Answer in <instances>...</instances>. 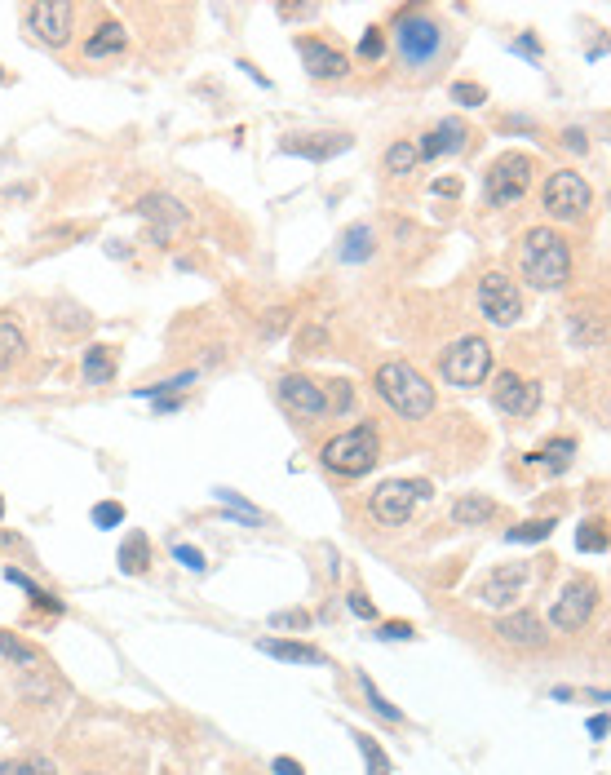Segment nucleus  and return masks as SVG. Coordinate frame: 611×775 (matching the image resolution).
<instances>
[{"instance_id": "nucleus-30", "label": "nucleus", "mask_w": 611, "mask_h": 775, "mask_svg": "<svg viewBox=\"0 0 611 775\" xmlns=\"http://www.w3.org/2000/svg\"><path fill=\"white\" fill-rule=\"evenodd\" d=\"M217 501L226 505V510H231V519H240L244 527H262L266 519H262V510H257V505H248L240 492H231V488H217Z\"/></svg>"}, {"instance_id": "nucleus-43", "label": "nucleus", "mask_w": 611, "mask_h": 775, "mask_svg": "<svg viewBox=\"0 0 611 775\" xmlns=\"http://www.w3.org/2000/svg\"><path fill=\"white\" fill-rule=\"evenodd\" d=\"M346 607H350V612H355L359 620H377V607H372V598L359 594V589H355V594H346Z\"/></svg>"}, {"instance_id": "nucleus-6", "label": "nucleus", "mask_w": 611, "mask_h": 775, "mask_svg": "<svg viewBox=\"0 0 611 775\" xmlns=\"http://www.w3.org/2000/svg\"><path fill=\"white\" fill-rule=\"evenodd\" d=\"M532 169H536L532 155H523V151H510V155H501V160H492V169L483 173V195H488V204H496V209L519 204L527 182H532Z\"/></svg>"}, {"instance_id": "nucleus-3", "label": "nucleus", "mask_w": 611, "mask_h": 775, "mask_svg": "<svg viewBox=\"0 0 611 775\" xmlns=\"http://www.w3.org/2000/svg\"><path fill=\"white\" fill-rule=\"evenodd\" d=\"M377 457H381V439L372 426H355V430L337 434V439H328L324 448H319V461L333 474H346V479L368 474L372 465H377Z\"/></svg>"}, {"instance_id": "nucleus-47", "label": "nucleus", "mask_w": 611, "mask_h": 775, "mask_svg": "<svg viewBox=\"0 0 611 775\" xmlns=\"http://www.w3.org/2000/svg\"><path fill=\"white\" fill-rule=\"evenodd\" d=\"M271 771L275 775H306V767H302V762H293V758H275Z\"/></svg>"}, {"instance_id": "nucleus-13", "label": "nucleus", "mask_w": 611, "mask_h": 775, "mask_svg": "<svg viewBox=\"0 0 611 775\" xmlns=\"http://www.w3.org/2000/svg\"><path fill=\"white\" fill-rule=\"evenodd\" d=\"M527 576H532V567H527V563H501V567H492L479 585H474V598L488 603V607H510L514 598L523 594Z\"/></svg>"}, {"instance_id": "nucleus-52", "label": "nucleus", "mask_w": 611, "mask_h": 775, "mask_svg": "<svg viewBox=\"0 0 611 775\" xmlns=\"http://www.w3.org/2000/svg\"><path fill=\"white\" fill-rule=\"evenodd\" d=\"M182 408V395H169V399H155V412H178Z\"/></svg>"}, {"instance_id": "nucleus-53", "label": "nucleus", "mask_w": 611, "mask_h": 775, "mask_svg": "<svg viewBox=\"0 0 611 775\" xmlns=\"http://www.w3.org/2000/svg\"><path fill=\"white\" fill-rule=\"evenodd\" d=\"M0 519H5V501H0Z\"/></svg>"}, {"instance_id": "nucleus-12", "label": "nucleus", "mask_w": 611, "mask_h": 775, "mask_svg": "<svg viewBox=\"0 0 611 775\" xmlns=\"http://www.w3.org/2000/svg\"><path fill=\"white\" fill-rule=\"evenodd\" d=\"M279 403H284L297 421H319V417H328V408H333L328 395H324V386H315V381L302 377V372H284V377H279Z\"/></svg>"}, {"instance_id": "nucleus-24", "label": "nucleus", "mask_w": 611, "mask_h": 775, "mask_svg": "<svg viewBox=\"0 0 611 775\" xmlns=\"http://www.w3.org/2000/svg\"><path fill=\"white\" fill-rule=\"evenodd\" d=\"M142 217H151V222H160L164 231H173V226H186V209L173 195H147V200L138 204Z\"/></svg>"}, {"instance_id": "nucleus-25", "label": "nucleus", "mask_w": 611, "mask_h": 775, "mask_svg": "<svg viewBox=\"0 0 611 775\" xmlns=\"http://www.w3.org/2000/svg\"><path fill=\"white\" fill-rule=\"evenodd\" d=\"M80 377H85L89 386H107V381L116 377V355H111V346H89L85 359H80Z\"/></svg>"}, {"instance_id": "nucleus-14", "label": "nucleus", "mask_w": 611, "mask_h": 775, "mask_svg": "<svg viewBox=\"0 0 611 775\" xmlns=\"http://www.w3.org/2000/svg\"><path fill=\"white\" fill-rule=\"evenodd\" d=\"M492 403L510 417H532L541 408V381L532 377H519V372H501L492 386Z\"/></svg>"}, {"instance_id": "nucleus-32", "label": "nucleus", "mask_w": 611, "mask_h": 775, "mask_svg": "<svg viewBox=\"0 0 611 775\" xmlns=\"http://www.w3.org/2000/svg\"><path fill=\"white\" fill-rule=\"evenodd\" d=\"M550 532H554V519H527L519 527H510V541L514 545H536V541H550Z\"/></svg>"}, {"instance_id": "nucleus-49", "label": "nucleus", "mask_w": 611, "mask_h": 775, "mask_svg": "<svg viewBox=\"0 0 611 775\" xmlns=\"http://www.w3.org/2000/svg\"><path fill=\"white\" fill-rule=\"evenodd\" d=\"M514 54L536 58V54H541V45H536V36H519V40H514Z\"/></svg>"}, {"instance_id": "nucleus-50", "label": "nucleus", "mask_w": 611, "mask_h": 775, "mask_svg": "<svg viewBox=\"0 0 611 775\" xmlns=\"http://www.w3.org/2000/svg\"><path fill=\"white\" fill-rule=\"evenodd\" d=\"M563 142H567L572 151H585V147H589V138H585L581 129H567V133H563Z\"/></svg>"}, {"instance_id": "nucleus-34", "label": "nucleus", "mask_w": 611, "mask_h": 775, "mask_svg": "<svg viewBox=\"0 0 611 775\" xmlns=\"http://www.w3.org/2000/svg\"><path fill=\"white\" fill-rule=\"evenodd\" d=\"M191 386H195V372H178V377L160 381V386H142L138 395L142 399H169V395H182V390H191Z\"/></svg>"}, {"instance_id": "nucleus-39", "label": "nucleus", "mask_w": 611, "mask_h": 775, "mask_svg": "<svg viewBox=\"0 0 611 775\" xmlns=\"http://www.w3.org/2000/svg\"><path fill=\"white\" fill-rule=\"evenodd\" d=\"M381 54H386V36H381V27H368L364 36H359V58H364V62H377Z\"/></svg>"}, {"instance_id": "nucleus-37", "label": "nucleus", "mask_w": 611, "mask_h": 775, "mask_svg": "<svg viewBox=\"0 0 611 775\" xmlns=\"http://www.w3.org/2000/svg\"><path fill=\"white\" fill-rule=\"evenodd\" d=\"M0 775H58V767L49 758H14L0 767Z\"/></svg>"}, {"instance_id": "nucleus-19", "label": "nucleus", "mask_w": 611, "mask_h": 775, "mask_svg": "<svg viewBox=\"0 0 611 775\" xmlns=\"http://www.w3.org/2000/svg\"><path fill=\"white\" fill-rule=\"evenodd\" d=\"M496 519V501L492 496H483V492H465L452 501V523L457 527H483V523H492Z\"/></svg>"}, {"instance_id": "nucleus-45", "label": "nucleus", "mask_w": 611, "mask_h": 775, "mask_svg": "<svg viewBox=\"0 0 611 775\" xmlns=\"http://www.w3.org/2000/svg\"><path fill=\"white\" fill-rule=\"evenodd\" d=\"M288 319H293V310H284V306H279V310H271V319H266V324H262V337H279V333H284V328H288Z\"/></svg>"}, {"instance_id": "nucleus-31", "label": "nucleus", "mask_w": 611, "mask_h": 775, "mask_svg": "<svg viewBox=\"0 0 611 775\" xmlns=\"http://www.w3.org/2000/svg\"><path fill=\"white\" fill-rule=\"evenodd\" d=\"M355 740H359V753H364V762H368V775H395V767H390V758H386V749H381L372 736H364V731H355Z\"/></svg>"}, {"instance_id": "nucleus-36", "label": "nucleus", "mask_w": 611, "mask_h": 775, "mask_svg": "<svg viewBox=\"0 0 611 775\" xmlns=\"http://www.w3.org/2000/svg\"><path fill=\"white\" fill-rule=\"evenodd\" d=\"M421 155H417V147H412V142H395V147L386 151V173H412V164H417Z\"/></svg>"}, {"instance_id": "nucleus-21", "label": "nucleus", "mask_w": 611, "mask_h": 775, "mask_svg": "<svg viewBox=\"0 0 611 775\" xmlns=\"http://www.w3.org/2000/svg\"><path fill=\"white\" fill-rule=\"evenodd\" d=\"M116 563H120L124 576H142V572H147V567H151V541H147V532H129V536H124Z\"/></svg>"}, {"instance_id": "nucleus-41", "label": "nucleus", "mask_w": 611, "mask_h": 775, "mask_svg": "<svg viewBox=\"0 0 611 775\" xmlns=\"http://www.w3.org/2000/svg\"><path fill=\"white\" fill-rule=\"evenodd\" d=\"M173 558H178L186 572H204V554L195 545H173Z\"/></svg>"}, {"instance_id": "nucleus-17", "label": "nucleus", "mask_w": 611, "mask_h": 775, "mask_svg": "<svg viewBox=\"0 0 611 775\" xmlns=\"http://www.w3.org/2000/svg\"><path fill=\"white\" fill-rule=\"evenodd\" d=\"M350 151V138L346 133H302V138H288L284 142V155H302V160H333V155Z\"/></svg>"}, {"instance_id": "nucleus-27", "label": "nucleus", "mask_w": 611, "mask_h": 775, "mask_svg": "<svg viewBox=\"0 0 611 775\" xmlns=\"http://www.w3.org/2000/svg\"><path fill=\"white\" fill-rule=\"evenodd\" d=\"M23 350H27V337L18 328V319H0V372L14 368L23 359Z\"/></svg>"}, {"instance_id": "nucleus-4", "label": "nucleus", "mask_w": 611, "mask_h": 775, "mask_svg": "<svg viewBox=\"0 0 611 775\" xmlns=\"http://www.w3.org/2000/svg\"><path fill=\"white\" fill-rule=\"evenodd\" d=\"M488 372H492V346L483 337L452 341V346L443 350V359H439V377L448 381V386H457V390L483 386V381H488Z\"/></svg>"}, {"instance_id": "nucleus-7", "label": "nucleus", "mask_w": 611, "mask_h": 775, "mask_svg": "<svg viewBox=\"0 0 611 775\" xmlns=\"http://www.w3.org/2000/svg\"><path fill=\"white\" fill-rule=\"evenodd\" d=\"M395 49L408 67H426V62L439 58V49H443V27L412 9V14H403L399 27H395Z\"/></svg>"}, {"instance_id": "nucleus-5", "label": "nucleus", "mask_w": 611, "mask_h": 775, "mask_svg": "<svg viewBox=\"0 0 611 775\" xmlns=\"http://www.w3.org/2000/svg\"><path fill=\"white\" fill-rule=\"evenodd\" d=\"M426 496H430V479H386L377 492H372L368 510H372V519H377V523L403 527Z\"/></svg>"}, {"instance_id": "nucleus-28", "label": "nucleus", "mask_w": 611, "mask_h": 775, "mask_svg": "<svg viewBox=\"0 0 611 775\" xmlns=\"http://www.w3.org/2000/svg\"><path fill=\"white\" fill-rule=\"evenodd\" d=\"M5 581L9 585H18V589H27V594H31V603H36L40 607V612H62V603H58V598L54 594H45V589H40L36 581H31V576H23V572H18V567H5Z\"/></svg>"}, {"instance_id": "nucleus-20", "label": "nucleus", "mask_w": 611, "mask_h": 775, "mask_svg": "<svg viewBox=\"0 0 611 775\" xmlns=\"http://www.w3.org/2000/svg\"><path fill=\"white\" fill-rule=\"evenodd\" d=\"M266 651V656H275V660H284V665H328V656L319 647H310V643H288V638H262L257 643Z\"/></svg>"}, {"instance_id": "nucleus-9", "label": "nucleus", "mask_w": 611, "mask_h": 775, "mask_svg": "<svg viewBox=\"0 0 611 775\" xmlns=\"http://www.w3.org/2000/svg\"><path fill=\"white\" fill-rule=\"evenodd\" d=\"M589 204H594V191H589V182L581 173L572 169H558L550 182H545V213L558 217V222H572V217H581Z\"/></svg>"}, {"instance_id": "nucleus-40", "label": "nucleus", "mask_w": 611, "mask_h": 775, "mask_svg": "<svg viewBox=\"0 0 611 775\" xmlns=\"http://www.w3.org/2000/svg\"><path fill=\"white\" fill-rule=\"evenodd\" d=\"M452 98H457L461 107H479V102L488 98V89H483V85H465V80H461V85H452Z\"/></svg>"}, {"instance_id": "nucleus-46", "label": "nucleus", "mask_w": 611, "mask_h": 775, "mask_svg": "<svg viewBox=\"0 0 611 775\" xmlns=\"http://www.w3.org/2000/svg\"><path fill=\"white\" fill-rule=\"evenodd\" d=\"M302 346L310 350V355H319V350L328 346V333H324V328H306V333H302Z\"/></svg>"}, {"instance_id": "nucleus-29", "label": "nucleus", "mask_w": 611, "mask_h": 775, "mask_svg": "<svg viewBox=\"0 0 611 775\" xmlns=\"http://www.w3.org/2000/svg\"><path fill=\"white\" fill-rule=\"evenodd\" d=\"M0 656L14 660V665H27V669H40V651L27 647L18 634H9V629H0Z\"/></svg>"}, {"instance_id": "nucleus-33", "label": "nucleus", "mask_w": 611, "mask_h": 775, "mask_svg": "<svg viewBox=\"0 0 611 775\" xmlns=\"http://www.w3.org/2000/svg\"><path fill=\"white\" fill-rule=\"evenodd\" d=\"M576 550H585V554H603L607 550V527L598 523V519H589L576 527Z\"/></svg>"}, {"instance_id": "nucleus-15", "label": "nucleus", "mask_w": 611, "mask_h": 775, "mask_svg": "<svg viewBox=\"0 0 611 775\" xmlns=\"http://www.w3.org/2000/svg\"><path fill=\"white\" fill-rule=\"evenodd\" d=\"M297 54H302L306 71H310L315 80H337V76H346V71H350V58L341 54V49L328 45V40L302 36V40H297Z\"/></svg>"}, {"instance_id": "nucleus-42", "label": "nucleus", "mask_w": 611, "mask_h": 775, "mask_svg": "<svg viewBox=\"0 0 611 775\" xmlns=\"http://www.w3.org/2000/svg\"><path fill=\"white\" fill-rule=\"evenodd\" d=\"M377 638H381V643H399V638H417V634H412L408 620H390V625L377 629Z\"/></svg>"}, {"instance_id": "nucleus-38", "label": "nucleus", "mask_w": 611, "mask_h": 775, "mask_svg": "<svg viewBox=\"0 0 611 775\" xmlns=\"http://www.w3.org/2000/svg\"><path fill=\"white\" fill-rule=\"evenodd\" d=\"M89 519H93V527H120L124 523V505L120 501H98Z\"/></svg>"}, {"instance_id": "nucleus-18", "label": "nucleus", "mask_w": 611, "mask_h": 775, "mask_svg": "<svg viewBox=\"0 0 611 775\" xmlns=\"http://www.w3.org/2000/svg\"><path fill=\"white\" fill-rule=\"evenodd\" d=\"M461 147H465V124L461 120H439L426 138H421L417 155L421 160H443V155H457Z\"/></svg>"}, {"instance_id": "nucleus-22", "label": "nucleus", "mask_w": 611, "mask_h": 775, "mask_svg": "<svg viewBox=\"0 0 611 775\" xmlns=\"http://www.w3.org/2000/svg\"><path fill=\"white\" fill-rule=\"evenodd\" d=\"M372 253H377V240H372V231H368V226H364V222L346 226V235H341V248H337V257H341V262L359 266V262H368Z\"/></svg>"}, {"instance_id": "nucleus-51", "label": "nucleus", "mask_w": 611, "mask_h": 775, "mask_svg": "<svg viewBox=\"0 0 611 775\" xmlns=\"http://www.w3.org/2000/svg\"><path fill=\"white\" fill-rule=\"evenodd\" d=\"M589 736H594V740L607 736V718H603V713H594V718H589Z\"/></svg>"}, {"instance_id": "nucleus-10", "label": "nucleus", "mask_w": 611, "mask_h": 775, "mask_svg": "<svg viewBox=\"0 0 611 775\" xmlns=\"http://www.w3.org/2000/svg\"><path fill=\"white\" fill-rule=\"evenodd\" d=\"M71 23H76V5H67V0H40V5H27V31L49 49L67 45Z\"/></svg>"}, {"instance_id": "nucleus-48", "label": "nucleus", "mask_w": 611, "mask_h": 775, "mask_svg": "<svg viewBox=\"0 0 611 775\" xmlns=\"http://www.w3.org/2000/svg\"><path fill=\"white\" fill-rule=\"evenodd\" d=\"M430 191H434V195H448V200H452V195H461V182H457V178H443V182L434 178Z\"/></svg>"}, {"instance_id": "nucleus-8", "label": "nucleus", "mask_w": 611, "mask_h": 775, "mask_svg": "<svg viewBox=\"0 0 611 775\" xmlns=\"http://www.w3.org/2000/svg\"><path fill=\"white\" fill-rule=\"evenodd\" d=\"M479 310H483V319L496 328H510V324H519L523 319V293H519V284H514L510 275H501V271H488L479 279Z\"/></svg>"}, {"instance_id": "nucleus-2", "label": "nucleus", "mask_w": 611, "mask_h": 775, "mask_svg": "<svg viewBox=\"0 0 611 775\" xmlns=\"http://www.w3.org/2000/svg\"><path fill=\"white\" fill-rule=\"evenodd\" d=\"M372 386H377V395L386 399L403 421H421L434 412V386L412 364H403V359L381 364L377 377H372Z\"/></svg>"}, {"instance_id": "nucleus-1", "label": "nucleus", "mask_w": 611, "mask_h": 775, "mask_svg": "<svg viewBox=\"0 0 611 775\" xmlns=\"http://www.w3.org/2000/svg\"><path fill=\"white\" fill-rule=\"evenodd\" d=\"M519 271L532 288L541 293H558V288L572 279V248L558 231H545V226H532L523 235L519 248Z\"/></svg>"}, {"instance_id": "nucleus-26", "label": "nucleus", "mask_w": 611, "mask_h": 775, "mask_svg": "<svg viewBox=\"0 0 611 775\" xmlns=\"http://www.w3.org/2000/svg\"><path fill=\"white\" fill-rule=\"evenodd\" d=\"M576 457V439H550L545 448L527 452V465H545V470H567Z\"/></svg>"}, {"instance_id": "nucleus-35", "label": "nucleus", "mask_w": 611, "mask_h": 775, "mask_svg": "<svg viewBox=\"0 0 611 775\" xmlns=\"http://www.w3.org/2000/svg\"><path fill=\"white\" fill-rule=\"evenodd\" d=\"M359 687H364V696H368V705H372V709H377V713H381V718H386V722H403V709H395V705H390V700H386V696H381V691H377V682H372L368 674H359Z\"/></svg>"}, {"instance_id": "nucleus-11", "label": "nucleus", "mask_w": 611, "mask_h": 775, "mask_svg": "<svg viewBox=\"0 0 611 775\" xmlns=\"http://www.w3.org/2000/svg\"><path fill=\"white\" fill-rule=\"evenodd\" d=\"M594 607H598V589H594V581H572V585L563 589V594L554 598V607H550V625H554V629H563V634H576V629H585V625H589Z\"/></svg>"}, {"instance_id": "nucleus-16", "label": "nucleus", "mask_w": 611, "mask_h": 775, "mask_svg": "<svg viewBox=\"0 0 611 775\" xmlns=\"http://www.w3.org/2000/svg\"><path fill=\"white\" fill-rule=\"evenodd\" d=\"M496 638L510 643V647L536 651V647H545V625H541V616L536 612H510V616L496 620Z\"/></svg>"}, {"instance_id": "nucleus-23", "label": "nucleus", "mask_w": 611, "mask_h": 775, "mask_svg": "<svg viewBox=\"0 0 611 775\" xmlns=\"http://www.w3.org/2000/svg\"><path fill=\"white\" fill-rule=\"evenodd\" d=\"M124 45H129L124 27H120V23H102V27L85 40V58H120Z\"/></svg>"}, {"instance_id": "nucleus-44", "label": "nucleus", "mask_w": 611, "mask_h": 775, "mask_svg": "<svg viewBox=\"0 0 611 775\" xmlns=\"http://www.w3.org/2000/svg\"><path fill=\"white\" fill-rule=\"evenodd\" d=\"M310 616L306 612H275L271 616V629H306Z\"/></svg>"}, {"instance_id": "nucleus-54", "label": "nucleus", "mask_w": 611, "mask_h": 775, "mask_svg": "<svg viewBox=\"0 0 611 775\" xmlns=\"http://www.w3.org/2000/svg\"><path fill=\"white\" fill-rule=\"evenodd\" d=\"M0 80H5V71H0Z\"/></svg>"}]
</instances>
